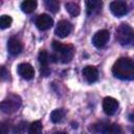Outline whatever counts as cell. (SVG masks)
I'll use <instances>...</instances> for the list:
<instances>
[{"mask_svg": "<svg viewBox=\"0 0 134 134\" xmlns=\"http://www.w3.org/2000/svg\"><path fill=\"white\" fill-rule=\"evenodd\" d=\"M64 115H65V111L63 109H55L50 113V119L52 122L58 124L63 119Z\"/></svg>", "mask_w": 134, "mask_h": 134, "instance_id": "15", "label": "cell"}, {"mask_svg": "<svg viewBox=\"0 0 134 134\" xmlns=\"http://www.w3.org/2000/svg\"><path fill=\"white\" fill-rule=\"evenodd\" d=\"M83 75L86 79V81L90 84L96 82L98 80V71L94 66H86L83 69Z\"/></svg>", "mask_w": 134, "mask_h": 134, "instance_id": "11", "label": "cell"}, {"mask_svg": "<svg viewBox=\"0 0 134 134\" xmlns=\"http://www.w3.org/2000/svg\"><path fill=\"white\" fill-rule=\"evenodd\" d=\"M42 128H43L42 127V122L40 120H36V121L30 124L28 132L30 134H40L42 132Z\"/></svg>", "mask_w": 134, "mask_h": 134, "instance_id": "19", "label": "cell"}, {"mask_svg": "<svg viewBox=\"0 0 134 134\" xmlns=\"http://www.w3.org/2000/svg\"><path fill=\"white\" fill-rule=\"evenodd\" d=\"M110 10L112 12V14L116 17H121L125 16L128 12V5L125 1L121 0H116L111 2L110 4Z\"/></svg>", "mask_w": 134, "mask_h": 134, "instance_id": "6", "label": "cell"}, {"mask_svg": "<svg viewBox=\"0 0 134 134\" xmlns=\"http://www.w3.org/2000/svg\"><path fill=\"white\" fill-rule=\"evenodd\" d=\"M36 25L40 30H47L53 25V20L49 15L42 14L37 18Z\"/></svg>", "mask_w": 134, "mask_h": 134, "instance_id": "10", "label": "cell"}, {"mask_svg": "<svg viewBox=\"0 0 134 134\" xmlns=\"http://www.w3.org/2000/svg\"><path fill=\"white\" fill-rule=\"evenodd\" d=\"M129 119H130L131 121H133V122H134V114H131V115L129 116Z\"/></svg>", "mask_w": 134, "mask_h": 134, "instance_id": "22", "label": "cell"}, {"mask_svg": "<svg viewBox=\"0 0 134 134\" xmlns=\"http://www.w3.org/2000/svg\"><path fill=\"white\" fill-rule=\"evenodd\" d=\"M45 7L51 13L55 14L60 9V2L59 0H45Z\"/></svg>", "mask_w": 134, "mask_h": 134, "instance_id": "16", "label": "cell"}, {"mask_svg": "<svg viewBox=\"0 0 134 134\" xmlns=\"http://www.w3.org/2000/svg\"><path fill=\"white\" fill-rule=\"evenodd\" d=\"M7 50L12 55H17L22 51V44L17 38H10L7 42Z\"/></svg>", "mask_w": 134, "mask_h": 134, "instance_id": "12", "label": "cell"}, {"mask_svg": "<svg viewBox=\"0 0 134 134\" xmlns=\"http://www.w3.org/2000/svg\"><path fill=\"white\" fill-rule=\"evenodd\" d=\"M1 70H2V80H5V77H6V75H7L6 70H5V68H4V67H2V68H1Z\"/></svg>", "mask_w": 134, "mask_h": 134, "instance_id": "21", "label": "cell"}, {"mask_svg": "<svg viewBox=\"0 0 134 134\" xmlns=\"http://www.w3.org/2000/svg\"><path fill=\"white\" fill-rule=\"evenodd\" d=\"M18 73L21 77L25 80H31L35 75V69L34 67L28 63H21L18 65Z\"/></svg>", "mask_w": 134, "mask_h": 134, "instance_id": "9", "label": "cell"}, {"mask_svg": "<svg viewBox=\"0 0 134 134\" xmlns=\"http://www.w3.org/2000/svg\"><path fill=\"white\" fill-rule=\"evenodd\" d=\"M65 7H66V10L73 17L75 16H79L80 15V6L75 3H72V2H68L65 4Z\"/></svg>", "mask_w": 134, "mask_h": 134, "instance_id": "17", "label": "cell"}, {"mask_svg": "<svg viewBox=\"0 0 134 134\" xmlns=\"http://www.w3.org/2000/svg\"><path fill=\"white\" fill-rule=\"evenodd\" d=\"M38 60H39V63H40V67H48L49 57H48L47 51H45V50H41V51L39 52Z\"/></svg>", "mask_w": 134, "mask_h": 134, "instance_id": "18", "label": "cell"}, {"mask_svg": "<svg viewBox=\"0 0 134 134\" xmlns=\"http://www.w3.org/2000/svg\"><path fill=\"white\" fill-rule=\"evenodd\" d=\"M102 0H86V10L88 15H93L99 12Z\"/></svg>", "mask_w": 134, "mask_h": 134, "instance_id": "13", "label": "cell"}, {"mask_svg": "<svg viewBox=\"0 0 134 134\" xmlns=\"http://www.w3.org/2000/svg\"><path fill=\"white\" fill-rule=\"evenodd\" d=\"M12 22H13V19H12L10 16L3 15L0 18V27L2 29H5V28H7V27H9L12 25Z\"/></svg>", "mask_w": 134, "mask_h": 134, "instance_id": "20", "label": "cell"}, {"mask_svg": "<svg viewBox=\"0 0 134 134\" xmlns=\"http://www.w3.org/2000/svg\"><path fill=\"white\" fill-rule=\"evenodd\" d=\"M117 108H118V102L115 98H113L111 96H107L104 98L103 109L107 115H113L117 111Z\"/></svg>", "mask_w": 134, "mask_h": 134, "instance_id": "8", "label": "cell"}, {"mask_svg": "<svg viewBox=\"0 0 134 134\" xmlns=\"http://www.w3.org/2000/svg\"><path fill=\"white\" fill-rule=\"evenodd\" d=\"M112 73L119 80H134V61L128 58L118 59L112 67Z\"/></svg>", "mask_w": 134, "mask_h": 134, "instance_id": "1", "label": "cell"}, {"mask_svg": "<svg viewBox=\"0 0 134 134\" xmlns=\"http://www.w3.org/2000/svg\"><path fill=\"white\" fill-rule=\"evenodd\" d=\"M52 48L54 50V55L53 58V62H55L58 60H60L62 63H69L74 54V48L72 45L70 44H62L58 41H53L52 43Z\"/></svg>", "mask_w": 134, "mask_h": 134, "instance_id": "2", "label": "cell"}, {"mask_svg": "<svg viewBox=\"0 0 134 134\" xmlns=\"http://www.w3.org/2000/svg\"><path fill=\"white\" fill-rule=\"evenodd\" d=\"M115 37L117 42L122 46L131 44L134 40V29L129 24L122 23L117 27Z\"/></svg>", "mask_w": 134, "mask_h": 134, "instance_id": "3", "label": "cell"}, {"mask_svg": "<svg viewBox=\"0 0 134 134\" xmlns=\"http://www.w3.org/2000/svg\"><path fill=\"white\" fill-rule=\"evenodd\" d=\"M109 39H110V32L106 29H102V30H98L93 36L92 43L96 48H102L107 44Z\"/></svg>", "mask_w": 134, "mask_h": 134, "instance_id": "5", "label": "cell"}, {"mask_svg": "<svg viewBox=\"0 0 134 134\" xmlns=\"http://www.w3.org/2000/svg\"><path fill=\"white\" fill-rule=\"evenodd\" d=\"M37 0H24L21 3V9L26 14H30L37 8Z\"/></svg>", "mask_w": 134, "mask_h": 134, "instance_id": "14", "label": "cell"}, {"mask_svg": "<svg viewBox=\"0 0 134 134\" xmlns=\"http://www.w3.org/2000/svg\"><path fill=\"white\" fill-rule=\"evenodd\" d=\"M72 30V25L67 20H61L58 22L55 27V35L60 38H66Z\"/></svg>", "mask_w": 134, "mask_h": 134, "instance_id": "7", "label": "cell"}, {"mask_svg": "<svg viewBox=\"0 0 134 134\" xmlns=\"http://www.w3.org/2000/svg\"><path fill=\"white\" fill-rule=\"evenodd\" d=\"M20 106H21V98L16 94L9 95L7 98L2 100V103L0 105L1 110L4 113H13V112L17 111Z\"/></svg>", "mask_w": 134, "mask_h": 134, "instance_id": "4", "label": "cell"}]
</instances>
